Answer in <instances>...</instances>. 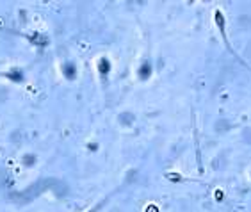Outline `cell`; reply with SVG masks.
<instances>
[{
    "instance_id": "cell-1",
    "label": "cell",
    "mask_w": 251,
    "mask_h": 212,
    "mask_svg": "<svg viewBox=\"0 0 251 212\" xmlns=\"http://www.w3.org/2000/svg\"><path fill=\"white\" fill-rule=\"evenodd\" d=\"M100 71L102 73H107L109 71V61L107 59H102L100 61Z\"/></svg>"
},
{
    "instance_id": "cell-2",
    "label": "cell",
    "mask_w": 251,
    "mask_h": 212,
    "mask_svg": "<svg viewBox=\"0 0 251 212\" xmlns=\"http://www.w3.org/2000/svg\"><path fill=\"white\" fill-rule=\"evenodd\" d=\"M150 73H151L150 64H144V66H143V70H141V77H143V79H146V77L150 75Z\"/></svg>"
},
{
    "instance_id": "cell-3",
    "label": "cell",
    "mask_w": 251,
    "mask_h": 212,
    "mask_svg": "<svg viewBox=\"0 0 251 212\" xmlns=\"http://www.w3.org/2000/svg\"><path fill=\"white\" fill-rule=\"evenodd\" d=\"M64 73H66V77H73V75H75V71H73V66H70V64H66L64 66Z\"/></svg>"
}]
</instances>
